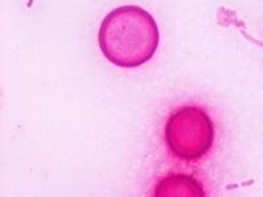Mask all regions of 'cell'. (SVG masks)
I'll return each instance as SVG.
<instances>
[{
	"mask_svg": "<svg viewBox=\"0 0 263 197\" xmlns=\"http://www.w3.org/2000/svg\"><path fill=\"white\" fill-rule=\"evenodd\" d=\"M98 42L109 62L123 69H135L156 54L159 29L154 17L144 8L121 6L103 18Z\"/></svg>",
	"mask_w": 263,
	"mask_h": 197,
	"instance_id": "6da1fadb",
	"label": "cell"
},
{
	"mask_svg": "<svg viewBox=\"0 0 263 197\" xmlns=\"http://www.w3.org/2000/svg\"><path fill=\"white\" fill-rule=\"evenodd\" d=\"M164 142L174 158L196 162L210 151L215 126L210 114L197 105L175 108L164 124Z\"/></svg>",
	"mask_w": 263,
	"mask_h": 197,
	"instance_id": "7a4b0ae2",
	"label": "cell"
},
{
	"mask_svg": "<svg viewBox=\"0 0 263 197\" xmlns=\"http://www.w3.org/2000/svg\"><path fill=\"white\" fill-rule=\"evenodd\" d=\"M154 194L161 197H199L205 193L201 183L195 178L184 173H171L157 183Z\"/></svg>",
	"mask_w": 263,
	"mask_h": 197,
	"instance_id": "3957f363",
	"label": "cell"
}]
</instances>
